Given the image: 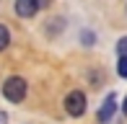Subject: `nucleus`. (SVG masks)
<instances>
[{"label":"nucleus","mask_w":127,"mask_h":124,"mask_svg":"<svg viewBox=\"0 0 127 124\" xmlns=\"http://www.w3.org/2000/svg\"><path fill=\"white\" fill-rule=\"evenodd\" d=\"M8 41H10V34H8V29H5L3 23H0V52L8 47Z\"/></svg>","instance_id":"5"},{"label":"nucleus","mask_w":127,"mask_h":124,"mask_svg":"<svg viewBox=\"0 0 127 124\" xmlns=\"http://www.w3.org/2000/svg\"><path fill=\"white\" fill-rule=\"evenodd\" d=\"M3 96L8 101H13V103H21V101L26 98V80L18 78V75L8 78V80L3 83Z\"/></svg>","instance_id":"1"},{"label":"nucleus","mask_w":127,"mask_h":124,"mask_svg":"<svg viewBox=\"0 0 127 124\" xmlns=\"http://www.w3.org/2000/svg\"><path fill=\"white\" fill-rule=\"evenodd\" d=\"M117 54H119V60L127 57V36H122V39L117 41Z\"/></svg>","instance_id":"6"},{"label":"nucleus","mask_w":127,"mask_h":124,"mask_svg":"<svg viewBox=\"0 0 127 124\" xmlns=\"http://www.w3.org/2000/svg\"><path fill=\"white\" fill-rule=\"evenodd\" d=\"M117 72H119L122 78H127V57H122V60H119V65H117Z\"/></svg>","instance_id":"7"},{"label":"nucleus","mask_w":127,"mask_h":124,"mask_svg":"<svg viewBox=\"0 0 127 124\" xmlns=\"http://www.w3.org/2000/svg\"><path fill=\"white\" fill-rule=\"evenodd\" d=\"M114 109H117V93H109L106 101H104L101 109H99V119H101V122H109V119H112V114H114Z\"/></svg>","instance_id":"4"},{"label":"nucleus","mask_w":127,"mask_h":124,"mask_svg":"<svg viewBox=\"0 0 127 124\" xmlns=\"http://www.w3.org/2000/svg\"><path fill=\"white\" fill-rule=\"evenodd\" d=\"M36 5H39V8H49L52 0H36Z\"/></svg>","instance_id":"8"},{"label":"nucleus","mask_w":127,"mask_h":124,"mask_svg":"<svg viewBox=\"0 0 127 124\" xmlns=\"http://www.w3.org/2000/svg\"><path fill=\"white\" fill-rule=\"evenodd\" d=\"M122 111H125V116H127V98H125V103H122Z\"/></svg>","instance_id":"10"},{"label":"nucleus","mask_w":127,"mask_h":124,"mask_svg":"<svg viewBox=\"0 0 127 124\" xmlns=\"http://www.w3.org/2000/svg\"><path fill=\"white\" fill-rule=\"evenodd\" d=\"M65 111L70 116H83L86 114V96H83V91H70V93H67Z\"/></svg>","instance_id":"2"},{"label":"nucleus","mask_w":127,"mask_h":124,"mask_svg":"<svg viewBox=\"0 0 127 124\" xmlns=\"http://www.w3.org/2000/svg\"><path fill=\"white\" fill-rule=\"evenodd\" d=\"M16 13L21 16V18H31V16H36V10H39V5H36V0H16Z\"/></svg>","instance_id":"3"},{"label":"nucleus","mask_w":127,"mask_h":124,"mask_svg":"<svg viewBox=\"0 0 127 124\" xmlns=\"http://www.w3.org/2000/svg\"><path fill=\"white\" fill-rule=\"evenodd\" d=\"M0 124H8V114L5 111H0Z\"/></svg>","instance_id":"9"}]
</instances>
